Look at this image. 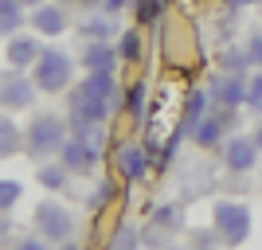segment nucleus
Instances as JSON below:
<instances>
[{"instance_id": "nucleus-20", "label": "nucleus", "mask_w": 262, "mask_h": 250, "mask_svg": "<svg viewBox=\"0 0 262 250\" xmlns=\"http://www.w3.org/2000/svg\"><path fill=\"white\" fill-rule=\"evenodd\" d=\"M106 250H141V227L137 223H118L110 235Z\"/></svg>"}, {"instance_id": "nucleus-8", "label": "nucleus", "mask_w": 262, "mask_h": 250, "mask_svg": "<svg viewBox=\"0 0 262 250\" xmlns=\"http://www.w3.org/2000/svg\"><path fill=\"white\" fill-rule=\"evenodd\" d=\"M208 98H211V109H235V113H239V109L247 106V78L215 71L211 82H208Z\"/></svg>"}, {"instance_id": "nucleus-34", "label": "nucleus", "mask_w": 262, "mask_h": 250, "mask_svg": "<svg viewBox=\"0 0 262 250\" xmlns=\"http://www.w3.org/2000/svg\"><path fill=\"white\" fill-rule=\"evenodd\" d=\"M251 141L258 145V152H262V118H258V121H254V125H251Z\"/></svg>"}, {"instance_id": "nucleus-3", "label": "nucleus", "mask_w": 262, "mask_h": 250, "mask_svg": "<svg viewBox=\"0 0 262 250\" xmlns=\"http://www.w3.org/2000/svg\"><path fill=\"white\" fill-rule=\"evenodd\" d=\"M211 227L219 231L223 246L235 250V246H243V242L251 239L254 215H251V207L239 203V199H215V203H211Z\"/></svg>"}, {"instance_id": "nucleus-22", "label": "nucleus", "mask_w": 262, "mask_h": 250, "mask_svg": "<svg viewBox=\"0 0 262 250\" xmlns=\"http://www.w3.org/2000/svg\"><path fill=\"white\" fill-rule=\"evenodd\" d=\"M141 51H145L141 28H129V32L118 35V59H121V63H137V59H141Z\"/></svg>"}, {"instance_id": "nucleus-5", "label": "nucleus", "mask_w": 262, "mask_h": 250, "mask_svg": "<svg viewBox=\"0 0 262 250\" xmlns=\"http://www.w3.org/2000/svg\"><path fill=\"white\" fill-rule=\"evenodd\" d=\"M39 98V86L32 82V71H0V109H8V113H28Z\"/></svg>"}, {"instance_id": "nucleus-32", "label": "nucleus", "mask_w": 262, "mask_h": 250, "mask_svg": "<svg viewBox=\"0 0 262 250\" xmlns=\"http://www.w3.org/2000/svg\"><path fill=\"white\" fill-rule=\"evenodd\" d=\"M94 8H98V12H110V16H118V12L129 8V0H94Z\"/></svg>"}, {"instance_id": "nucleus-16", "label": "nucleus", "mask_w": 262, "mask_h": 250, "mask_svg": "<svg viewBox=\"0 0 262 250\" xmlns=\"http://www.w3.org/2000/svg\"><path fill=\"white\" fill-rule=\"evenodd\" d=\"M24 152V129L16 113L8 109H0V161H12V156H20Z\"/></svg>"}, {"instance_id": "nucleus-21", "label": "nucleus", "mask_w": 262, "mask_h": 250, "mask_svg": "<svg viewBox=\"0 0 262 250\" xmlns=\"http://www.w3.org/2000/svg\"><path fill=\"white\" fill-rule=\"evenodd\" d=\"M219 71H227V75H239V78H251V59H247V51H243V47H235L231 43L227 51L219 55Z\"/></svg>"}, {"instance_id": "nucleus-38", "label": "nucleus", "mask_w": 262, "mask_h": 250, "mask_svg": "<svg viewBox=\"0 0 262 250\" xmlns=\"http://www.w3.org/2000/svg\"><path fill=\"white\" fill-rule=\"evenodd\" d=\"M55 250H78V246H75V242H63V246H55Z\"/></svg>"}, {"instance_id": "nucleus-30", "label": "nucleus", "mask_w": 262, "mask_h": 250, "mask_svg": "<svg viewBox=\"0 0 262 250\" xmlns=\"http://www.w3.org/2000/svg\"><path fill=\"white\" fill-rule=\"evenodd\" d=\"M106 199H114V184H110V180H102V184L94 188V196L86 199V207H90V211H98V207L106 203Z\"/></svg>"}, {"instance_id": "nucleus-24", "label": "nucleus", "mask_w": 262, "mask_h": 250, "mask_svg": "<svg viewBox=\"0 0 262 250\" xmlns=\"http://www.w3.org/2000/svg\"><path fill=\"white\" fill-rule=\"evenodd\" d=\"M188 246L192 250H227L223 246V239H219V231L211 227H188Z\"/></svg>"}, {"instance_id": "nucleus-31", "label": "nucleus", "mask_w": 262, "mask_h": 250, "mask_svg": "<svg viewBox=\"0 0 262 250\" xmlns=\"http://www.w3.org/2000/svg\"><path fill=\"white\" fill-rule=\"evenodd\" d=\"M12 250H55V246H51L47 239H39V235L32 231V235H24V239H16V246H12Z\"/></svg>"}, {"instance_id": "nucleus-11", "label": "nucleus", "mask_w": 262, "mask_h": 250, "mask_svg": "<svg viewBox=\"0 0 262 250\" xmlns=\"http://www.w3.org/2000/svg\"><path fill=\"white\" fill-rule=\"evenodd\" d=\"M28 24H32V32H35V35L59 39V35L71 32V12H67V4H55V0H47V4H39V8L28 12Z\"/></svg>"}, {"instance_id": "nucleus-14", "label": "nucleus", "mask_w": 262, "mask_h": 250, "mask_svg": "<svg viewBox=\"0 0 262 250\" xmlns=\"http://www.w3.org/2000/svg\"><path fill=\"white\" fill-rule=\"evenodd\" d=\"M39 51H43L39 35H24V32H16L12 39H4V55H8V66H16V71H32L35 59H39Z\"/></svg>"}, {"instance_id": "nucleus-40", "label": "nucleus", "mask_w": 262, "mask_h": 250, "mask_svg": "<svg viewBox=\"0 0 262 250\" xmlns=\"http://www.w3.org/2000/svg\"><path fill=\"white\" fill-rule=\"evenodd\" d=\"M258 184H262V176H258Z\"/></svg>"}, {"instance_id": "nucleus-10", "label": "nucleus", "mask_w": 262, "mask_h": 250, "mask_svg": "<svg viewBox=\"0 0 262 250\" xmlns=\"http://www.w3.org/2000/svg\"><path fill=\"white\" fill-rule=\"evenodd\" d=\"M231 121H235V109H208L204 118H200V125L192 129V141L200 145V149H215L227 141L231 133Z\"/></svg>"}, {"instance_id": "nucleus-7", "label": "nucleus", "mask_w": 262, "mask_h": 250, "mask_svg": "<svg viewBox=\"0 0 262 250\" xmlns=\"http://www.w3.org/2000/svg\"><path fill=\"white\" fill-rule=\"evenodd\" d=\"M219 161H223V168L227 172H254L262 161L258 145L251 141V133H227V141L219 145Z\"/></svg>"}, {"instance_id": "nucleus-29", "label": "nucleus", "mask_w": 262, "mask_h": 250, "mask_svg": "<svg viewBox=\"0 0 262 250\" xmlns=\"http://www.w3.org/2000/svg\"><path fill=\"white\" fill-rule=\"evenodd\" d=\"M243 51H247V59H251L254 71H262V28L247 32V39H243Z\"/></svg>"}, {"instance_id": "nucleus-1", "label": "nucleus", "mask_w": 262, "mask_h": 250, "mask_svg": "<svg viewBox=\"0 0 262 250\" xmlns=\"http://www.w3.org/2000/svg\"><path fill=\"white\" fill-rule=\"evenodd\" d=\"M67 137H71V121H67L63 113L39 109V113L24 125V152H28L35 164L55 161V156H59V149L67 145Z\"/></svg>"}, {"instance_id": "nucleus-35", "label": "nucleus", "mask_w": 262, "mask_h": 250, "mask_svg": "<svg viewBox=\"0 0 262 250\" xmlns=\"http://www.w3.org/2000/svg\"><path fill=\"white\" fill-rule=\"evenodd\" d=\"M55 4H67V8H71V4H82V8H94V0H55Z\"/></svg>"}, {"instance_id": "nucleus-26", "label": "nucleus", "mask_w": 262, "mask_h": 250, "mask_svg": "<svg viewBox=\"0 0 262 250\" xmlns=\"http://www.w3.org/2000/svg\"><path fill=\"white\" fill-rule=\"evenodd\" d=\"M20 199H24V184L0 176V215H8L12 207H20Z\"/></svg>"}, {"instance_id": "nucleus-28", "label": "nucleus", "mask_w": 262, "mask_h": 250, "mask_svg": "<svg viewBox=\"0 0 262 250\" xmlns=\"http://www.w3.org/2000/svg\"><path fill=\"white\" fill-rule=\"evenodd\" d=\"M243 109H251L254 118H262V71H254L247 78V106Z\"/></svg>"}, {"instance_id": "nucleus-39", "label": "nucleus", "mask_w": 262, "mask_h": 250, "mask_svg": "<svg viewBox=\"0 0 262 250\" xmlns=\"http://www.w3.org/2000/svg\"><path fill=\"white\" fill-rule=\"evenodd\" d=\"M258 8H262V0H258Z\"/></svg>"}, {"instance_id": "nucleus-2", "label": "nucleus", "mask_w": 262, "mask_h": 250, "mask_svg": "<svg viewBox=\"0 0 262 250\" xmlns=\"http://www.w3.org/2000/svg\"><path fill=\"white\" fill-rule=\"evenodd\" d=\"M75 71H78L75 55H67L63 47H43L32 66V82L39 86V94H67L75 86Z\"/></svg>"}, {"instance_id": "nucleus-19", "label": "nucleus", "mask_w": 262, "mask_h": 250, "mask_svg": "<svg viewBox=\"0 0 262 250\" xmlns=\"http://www.w3.org/2000/svg\"><path fill=\"white\" fill-rule=\"evenodd\" d=\"M28 24V8L20 0H0V39H12L16 32H24Z\"/></svg>"}, {"instance_id": "nucleus-18", "label": "nucleus", "mask_w": 262, "mask_h": 250, "mask_svg": "<svg viewBox=\"0 0 262 250\" xmlns=\"http://www.w3.org/2000/svg\"><path fill=\"white\" fill-rule=\"evenodd\" d=\"M35 180H39L43 192H67V184H71L75 176L67 172L59 161H43V164H35Z\"/></svg>"}, {"instance_id": "nucleus-15", "label": "nucleus", "mask_w": 262, "mask_h": 250, "mask_svg": "<svg viewBox=\"0 0 262 250\" xmlns=\"http://www.w3.org/2000/svg\"><path fill=\"white\" fill-rule=\"evenodd\" d=\"M145 227L161 231L164 239H176L180 231H188V223H184V207H180V203H157L153 211H149V223H145Z\"/></svg>"}, {"instance_id": "nucleus-36", "label": "nucleus", "mask_w": 262, "mask_h": 250, "mask_svg": "<svg viewBox=\"0 0 262 250\" xmlns=\"http://www.w3.org/2000/svg\"><path fill=\"white\" fill-rule=\"evenodd\" d=\"M164 250H192V246H188V242H176V239H172V242H168Z\"/></svg>"}, {"instance_id": "nucleus-37", "label": "nucleus", "mask_w": 262, "mask_h": 250, "mask_svg": "<svg viewBox=\"0 0 262 250\" xmlns=\"http://www.w3.org/2000/svg\"><path fill=\"white\" fill-rule=\"evenodd\" d=\"M20 4H24L28 12H32V8H39V4H47V0H20Z\"/></svg>"}, {"instance_id": "nucleus-23", "label": "nucleus", "mask_w": 262, "mask_h": 250, "mask_svg": "<svg viewBox=\"0 0 262 250\" xmlns=\"http://www.w3.org/2000/svg\"><path fill=\"white\" fill-rule=\"evenodd\" d=\"M129 8H133L137 28H153V24H161V16H164V0H129Z\"/></svg>"}, {"instance_id": "nucleus-33", "label": "nucleus", "mask_w": 262, "mask_h": 250, "mask_svg": "<svg viewBox=\"0 0 262 250\" xmlns=\"http://www.w3.org/2000/svg\"><path fill=\"white\" fill-rule=\"evenodd\" d=\"M258 0H223V8L227 12H243V8H254Z\"/></svg>"}, {"instance_id": "nucleus-12", "label": "nucleus", "mask_w": 262, "mask_h": 250, "mask_svg": "<svg viewBox=\"0 0 262 250\" xmlns=\"http://www.w3.org/2000/svg\"><path fill=\"white\" fill-rule=\"evenodd\" d=\"M78 66L82 75H98V71H118V43H102V39H82L78 43Z\"/></svg>"}, {"instance_id": "nucleus-4", "label": "nucleus", "mask_w": 262, "mask_h": 250, "mask_svg": "<svg viewBox=\"0 0 262 250\" xmlns=\"http://www.w3.org/2000/svg\"><path fill=\"white\" fill-rule=\"evenodd\" d=\"M32 231L39 239H47L51 246L75 242V215H71V207H63L59 199H39L35 211H32Z\"/></svg>"}, {"instance_id": "nucleus-27", "label": "nucleus", "mask_w": 262, "mask_h": 250, "mask_svg": "<svg viewBox=\"0 0 262 250\" xmlns=\"http://www.w3.org/2000/svg\"><path fill=\"white\" fill-rule=\"evenodd\" d=\"M188 141V133H180V129H172L168 133V141L161 145V152H157V168H168V164L176 161V152H180V145Z\"/></svg>"}, {"instance_id": "nucleus-13", "label": "nucleus", "mask_w": 262, "mask_h": 250, "mask_svg": "<svg viewBox=\"0 0 262 250\" xmlns=\"http://www.w3.org/2000/svg\"><path fill=\"white\" fill-rule=\"evenodd\" d=\"M75 32H78V43L82 39H102V43H114L118 39V16H110V12H98V8H86L82 16H78L75 24Z\"/></svg>"}, {"instance_id": "nucleus-9", "label": "nucleus", "mask_w": 262, "mask_h": 250, "mask_svg": "<svg viewBox=\"0 0 262 250\" xmlns=\"http://www.w3.org/2000/svg\"><path fill=\"white\" fill-rule=\"evenodd\" d=\"M114 168H118V176L125 184H141V180H149V172H153V156L137 141H121L118 149H114Z\"/></svg>"}, {"instance_id": "nucleus-6", "label": "nucleus", "mask_w": 262, "mask_h": 250, "mask_svg": "<svg viewBox=\"0 0 262 250\" xmlns=\"http://www.w3.org/2000/svg\"><path fill=\"white\" fill-rule=\"evenodd\" d=\"M55 161L63 164L71 176H78V180H86V176L98 172V164H102V145L98 141H86V137H67V145L59 149V156Z\"/></svg>"}, {"instance_id": "nucleus-17", "label": "nucleus", "mask_w": 262, "mask_h": 250, "mask_svg": "<svg viewBox=\"0 0 262 250\" xmlns=\"http://www.w3.org/2000/svg\"><path fill=\"white\" fill-rule=\"evenodd\" d=\"M208 109H211V98H208V90H192V94L184 98V113H180V125H176V129L192 137V129L200 125V118H204Z\"/></svg>"}, {"instance_id": "nucleus-25", "label": "nucleus", "mask_w": 262, "mask_h": 250, "mask_svg": "<svg viewBox=\"0 0 262 250\" xmlns=\"http://www.w3.org/2000/svg\"><path fill=\"white\" fill-rule=\"evenodd\" d=\"M145 106H149V86H145V78H141V82H133L125 90V113L133 121H145Z\"/></svg>"}]
</instances>
